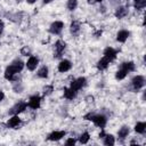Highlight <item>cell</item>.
<instances>
[{
  "instance_id": "6da1fadb",
  "label": "cell",
  "mask_w": 146,
  "mask_h": 146,
  "mask_svg": "<svg viewBox=\"0 0 146 146\" xmlns=\"http://www.w3.org/2000/svg\"><path fill=\"white\" fill-rule=\"evenodd\" d=\"M24 67V63L22 60H15L14 63H11L5 71V78L9 81H15L16 80V75L23 70Z\"/></svg>"
},
{
  "instance_id": "7a4b0ae2",
  "label": "cell",
  "mask_w": 146,
  "mask_h": 146,
  "mask_svg": "<svg viewBox=\"0 0 146 146\" xmlns=\"http://www.w3.org/2000/svg\"><path fill=\"white\" fill-rule=\"evenodd\" d=\"M86 119L92 121L97 127H99L102 129L106 125V122H107V119L100 114H89V115H86Z\"/></svg>"
},
{
  "instance_id": "3957f363",
  "label": "cell",
  "mask_w": 146,
  "mask_h": 146,
  "mask_svg": "<svg viewBox=\"0 0 146 146\" xmlns=\"http://www.w3.org/2000/svg\"><path fill=\"white\" fill-rule=\"evenodd\" d=\"M131 84L135 90H139L145 86V78L141 75H136L132 80H131Z\"/></svg>"
},
{
  "instance_id": "277c9868",
  "label": "cell",
  "mask_w": 146,
  "mask_h": 146,
  "mask_svg": "<svg viewBox=\"0 0 146 146\" xmlns=\"http://www.w3.org/2000/svg\"><path fill=\"white\" fill-rule=\"evenodd\" d=\"M26 106H27V104H26L25 102H19V103L15 104V105H14V106L10 108L9 114H11V115H17L18 113L23 112V111L26 108Z\"/></svg>"
},
{
  "instance_id": "5b68a950",
  "label": "cell",
  "mask_w": 146,
  "mask_h": 146,
  "mask_svg": "<svg viewBox=\"0 0 146 146\" xmlns=\"http://www.w3.org/2000/svg\"><path fill=\"white\" fill-rule=\"evenodd\" d=\"M63 27H64V23L60 22V21H56L54 22L50 27H49V32L51 34H59L62 31H63Z\"/></svg>"
},
{
  "instance_id": "8992f818",
  "label": "cell",
  "mask_w": 146,
  "mask_h": 146,
  "mask_svg": "<svg viewBox=\"0 0 146 146\" xmlns=\"http://www.w3.org/2000/svg\"><path fill=\"white\" fill-rule=\"evenodd\" d=\"M65 49V42L62 41V40H58L56 41L55 43V51H54V57H60L62 56V52L64 51Z\"/></svg>"
},
{
  "instance_id": "52a82bcc",
  "label": "cell",
  "mask_w": 146,
  "mask_h": 146,
  "mask_svg": "<svg viewBox=\"0 0 146 146\" xmlns=\"http://www.w3.org/2000/svg\"><path fill=\"white\" fill-rule=\"evenodd\" d=\"M86 78H79V79H76V80H74V81H72V83H71V89H73L74 91H76L78 92V90H80L84 84H86Z\"/></svg>"
},
{
  "instance_id": "ba28073f",
  "label": "cell",
  "mask_w": 146,
  "mask_h": 146,
  "mask_svg": "<svg viewBox=\"0 0 146 146\" xmlns=\"http://www.w3.org/2000/svg\"><path fill=\"white\" fill-rule=\"evenodd\" d=\"M40 103H41V97L40 96H32L29 100V106L33 110H36L40 107Z\"/></svg>"
},
{
  "instance_id": "9c48e42d",
  "label": "cell",
  "mask_w": 146,
  "mask_h": 146,
  "mask_svg": "<svg viewBox=\"0 0 146 146\" xmlns=\"http://www.w3.org/2000/svg\"><path fill=\"white\" fill-rule=\"evenodd\" d=\"M104 57H106L110 62L114 60L115 57H116V50L111 48V47H107L105 50H104Z\"/></svg>"
},
{
  "instance_id": "30bf717a",
  "label": "cell",
  "mask_w": 146,
  "mask_h": 146,
  "mask_svg": "<svg viewBox=\"0 0 146 146\" xmlns=\"http://www.w3.org/2000/svg\"><path fill=\"white\" fill-rule=\"evenodd\" d=\"M71 67H72V64H71V62L67 60V59H64V60H62V62L58 64V71H59L60 73L67 72L68 70H71Z\"/></svg>"
},
{
  "instance_id": "8fae6325",
  "label": "cell",
  "mask_w": 146,
  "mask_h": 146,
  "mask_svg": "<svg viewBox=\"0 0 146 146\" xmlns=\"http://www.w3.org/2000/svg\"><path fill=\"white\" fill-rule=\"evenodd\" d=\"M38 64H39V59H38L36 57H34V56H31V57L29 58L27 63H26V67H27V70H30V71H34V70L36 68Z\"/></svg>"
},
{
  "instance_id": "7c38bea8",
  "label": "cell",
  "mask_w": 146,
  "mask_h": 146,
  "mask_svg": "<svg viewBox=\"0 0 146 146\" xmlns=\"http://www.w3.org/2000/svg\"><path fill=\"white\" fill-rule=\"evenodd\" d=\"M65 131H52L49 136H48V140H51V141H56V140H59L62 139L64 136H65Z\"/></svg>"
},
{
  "instance_id": "4fadbf2b",
  "label": "cell",
  "mask_w": 146,
  "mask_h": 146,
  "mask_svg": "<svg viewBox=\"0 0 146 146\" xmlns=\"http://www.w3.org/2000/svg\"><path fill=\"white\" fill-rule=\"evenodd\" d=\"M19 124H21V119H19L17 115H14V116L10 117V119L8 120V122H7V127H8V128H13V129L17 128Z\"/></svg>"
},
{
  "instance_id": "5bb4252c",
  "label": "cell",
  "mask_w": 146,
  "mask_h": 146,
  "mask_svg": "<svg viewBox=\"0 0 146 146\" xmlns=\"http://www.w3.org/2000/svg\"><path fill=\"white\" fill-rule=\"evenodd\" d=\"M128 36H129V32H128L127 30H121V31H119L117 34H116V40H117L119 42H124V41L128 39Z\"/></svg>"
},
{
  "instance_id": "9a60e30c",
  "label": "cell",
  "mask_w": 146,
  "mask_h": 146,
  "mask_svg": "<svg viewBox=\"0 0 146 146\" xmlns=\"http://www.w3.org/2000/svg\"><path fill=\"white\" fill-rule=\"evenodd\" d=\"M110 63H111V62H110L106 57H103L100 60H98V63H97V68L100 70V71L106 70V68L108 67V64H110Z\"/></svg>"
},
{
  "instance_id": "2e32d148",
  "label": "cell",
  "mask_w": 146,
  "mask_h": 146,
  "mask_svg": "<svg viewBox=\"0 0 146 146\" xmlns=\"http://www.w3.org/2000/svg\"><path fill=\"white\" fill-rule=\"evenodd\" d=\"M129 132H130V129H129V127H127V125H123L120 130H119V132H117V136H119V139H121V140H123L125 137H128V135H129Z\"/></svg>"
},
{
  "instance_id": "e0dca14e",
  "label": "cell",
  "mask_w": 146,
  "mask_h": 146,
  "mask_svg": "<svg viewBox=\"0 0 146 146\" xmlns=\"http://www.w3.org/2000/svg\"><path fill=\"white\" fill-rule=\"evenodd\" d=\"M127 15H128V8H125V7H119L115 11V17L119 18V19L123 18Z\"/></svg>"
},
{
  "instance_id": "ac0fdd59",
  "label": "cell",
  "mask_w": 146,
  "mask_h": 146,
  "mask_svg": "<svg viewBox=\"0 0 146 146\" xmlns=\"http://www.w3.org/2000/svg\"><path fill=\"white\" fill-rule=\"evenodd\" d=\"M76 96V91H74L71 88H65L64 89V97L67 99H73Z\"/></svg>"
},
{
  "instance_id": "d6986e66",
  "label": "cell",
  "mask_w": 146,
  "mask_h": 146,
  "mask_svg": "<svg viewBox=\"0 0 146 146\" xmlns=\"http://www.w3.org/2000/svg\"><path fill=\"white\" fill-rule=\"evenodd\" d=\"M121 67H123L128 73L135 71V63L133 62H124L121 64Z\"/></svg>"
},
{
  "instance_id": "ffe728a7",
  "label": "cell",
  "mask_w": 146,
  "mask_h": 146,
  "mask_svg": "<svg viewBox=\"0 0 146 146\" xmlns=\"http://www.w3.org/2000/svg\"><path fill=\"white\" fill-rule=\"evenodd\" d=\"M145 130H146V123L145 122H138L135 125V131L137 133H144Z\"/></svg>"
},
{
  "instance_id": "44dd1931",
  "label": "cell",
  "mask_w": 146,
  "mask_h": 146,
  "mask_svg": "<svg viewBox=\"0 0 146 146\" xmlns=\"http://www.w3.org/2000/svg\"><path fill=\"white\" fill-rule=\"evenodd\" d=\"M70 30H71V33H72V34H78L79 31H80V23L76 22V21L72 22V23H71V27H70Z\"/></svg>"
},
{
  "instance_id": "7402d4cb",
  "label": "cell",
  "mask_w": 146,
  "mask_h": 146,
  "mask_svg": "<svg viewBox=\"0 0 146 146\" xmlns=\"http://www.w3.org/2000/svg\"><path fill=\"white\" fill-rule=\"evenodd\" d=\"M104 144L105 145H114L115 144V139H114V137L112 136V135H104Z\"/></svg>"
},
{
  "instance_id": "603a6c76",
  "label": "cell",
  "mask_w": 146,
  "mask_h": 146,
  "mask_svg": "<svg viewBox=\"0 0 146 146\" xmlns=\"http://www.w3.org/2000/svg\"><path fill=\"white\" fill-rule=\"evenodd\" d=\"M146 6V0H133V7L138 10L144 9Z\"/></svg>"
},
{
  "instance_id": "cb8c5ba5",
  "label": "cell",
  "mask_w": 146,
  "mask_h": 146,
  "mask_svg": "<svg viewBox=\"0 0 146 146\" xmlns=\"http://www.w3.org/2000/svg\"><path fill=\"white\" fill-rule=\"evenodd\" d=\"M127 74H128V72L123 68V67H120V70L116 72V74H115V78L117 79V80H122V79H124L125 76H127Z\"/></svg>"
},
{
  "instance_id": "d4e9b609",
  "label": "cell",
  "mask_w": 146,
  "mask_h": 146,
  "mask_svg": "<svg viewBox=\"0 0 146 146\" xmlns=\"http://www.w3.org/2000/svg\"><path fill=\"white\" fill-rule=\"evenodd\" d=\"M38 76L39 78H47L48 76V67L47 66H42L39 71H38Z\"/></svg>"
},
{
  "instance_id": "484cf974",
  "label": "cell",
  "mask_w": 146,
  "mask_h": 146,
  "mask_svg": "<svg viewBox=\"0 0 146 146\" xmlns=\"http://www.w3.org/2000/svg\"><path fill=\"white\" fill-rule=\"evenodd\" d=\"M67 9L68 10H74L78 6V0H68L67 1Z\"/></svg>"
},
{
  "instance_id": "4316f807",
  "label": "cell",
  "mask_w": 146,
  "mask_h": 146,
  "mask_svg": "<svg viewBox=\"0 0 146 146\" xmlns=\"http://www.w3.org/2000/svg\"><path fill=\"white\" fill-rule=\"evenodd\" d=\"M89 138H90L89 133H88V132H83V133L80 136L79 140H80V143H81V144H87V143H88V140H89Z\"/></svg>"
},
{
  "instance_id": "83f0119b",
  "label": "cell",
  "mask_w": 146,
  "mask_h": 146,
  "mask_svg": "<svg viewBox=\"0 0 146 146\" xmlns=\"http://www.w3.org/2000/svg\"><path fill=\"white\" fill-rule=\"evenodd\" d=\"M52 91H54V87H52V86H46V87L43 88V94H44L46 96L50 95Z\"/></svg>"
},
{
  "instance_id": "f1b7e54d",
  "label": "cell",
  "mask_w": 146,
  "mask_h": 146,
  "mask_svg": "<svg viewBox=\"0 0 146 146\" xmlns=\"http://www.w3.org/2000/svg\"><path fill=\"white\" fill-rule=\"evenodd\" d=\"M21 52H22V55H24V56H27V55H30V49H29L27 47H24V48L21 50Z\"/></svg>"
},
{
  "instance_id": "f546056e",
  "label": "cell",
  "mask_w": 146,
  "mask_h": 146,
  "mask_svg": "<svg viewBox=\"0 0 146 146\" xmlns=\"http://www.w3.org/2000/svg\"><path fill=\"white\" fill-rule=\"evenodd\" d=\"M66 145H74L75 144V139H73V138H70V139H67L66 140V143H65Z\"/></svg>"
},
{
  "instance_id": "4dcf8cb0",
  "label": "cell",
  "mask_w": 146,
  "mask_h": 146,
  "mask_svg": "<svg viewBox=\"0 0 146 146\" xmlns=\"http://www.w3.org/2000/svg\"><path fill=\"white\" fill-rule=\"evenodd\" d=\"M3 27H5V25H3V22L0 19V34L2 33V31H3Z\"/></svg>"
},
{
  "instance_id": "1f68e13d",
  "label": "cell",
  "mask_w": 146,
  "mask_h": 146,
  "mask_svg": "<svg viewBox=\"0 0 146 146\" xmlns=\"http://www.w3.org/2000/svg\"><path fill=\"white\" fill-rule=\"evenodd\" d=\"M88 1V3L89 5H94V3H96L97 2V0H87Z\"/></svg>"
},
{
  "instance_id": "d6a6232c",
  "label": "cell",
  "mask_w": 146,
  "mask_h": 146,
  "mask_svg": "<svg viewBox=\"0 0 146 146\" xmlns=\"http://www.w3.org/2000/svg\"><path fill=\"white\" fill-rule=\"evenodd\" d=\"M3 97H5V94H3V92H2L1 90H0V102H1L2 99H3Z\"/></svg>"
},
{
  "instance_id": "836d02e7",
  "label": "cell",
  "mask_w": 146,
  "mask_h": 146,
  "mask_svg": "<svg viewBox=\"0 0 146 146\" xmlns=\"http://www.w3.org/2000/svg\"><path fill=\"white\" fill-rule=\"evenodd\" d=\"M26 1H27L29 3H34V2L36 1V0H26Z\"/></svg>"
},
{
  "instance_id": "e575fe53",
  "label": "cell",
  "mask_w": 146,
  "mask_h": 146,
  "mask_svg": "<svg viewBox=\"0 0 146 146\" xmlns=\"http://www.w3.org/2000/svg\"><path fill=\"white\" fill-rule=\"evenodd\" d=\"M52 0H43V3H49V2H51Z\"/></svg>"
}]
</instances>
